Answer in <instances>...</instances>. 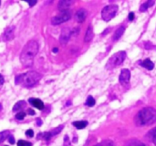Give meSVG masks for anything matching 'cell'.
<instances>
[{"label": "cell", "mask_w": 156, "mask_h": 146, "mask_svg": "<svg viewBox=\"0 0 156 146\" xmlns=\"http://www.w3.org/2000/svg\"><path fill=\"white\" fill-rule=\"evenodd\" d=\"M39 46L37 41L30 40L26 43L20 55V61L23 66L28 68L32 66L34 63V59L37 54Z\"/></svg>", "instance_id": "6da1fadb"}, {"label": "cell", "mask_w": 156, "mask_h": 146, "mask_svg": "<svg viewBox=\"0 0 156 146\" xmlns=\"http://www.w3.org/2000/svg\"><path fill=\"white\" fill-rule=\"evenodd\" d=\"M42 78V75L36 71H29L24 74H20L15 77V83L25 88H31L36 85Z\"/></svg>", "instance_id": "7a4b0ae2"}, {"label": "cell", "mask_w": 156, "mask_h": 146, "mask_svg": "<svg viewBox=\"0 0 156 146\" xmlns=\"http://www.w3.org/2000/svg\"><path fill=\"white\" fill-rule=\"evenodd\" d=\"M156 122V109L152 107L142 109L135 117L136 125L138 126H150Z\"/></svg>", "instance_id": "3957f363"}, {"label": "cell", "mask_w": 156, "mask_h": 146, "mask_svg": "<svg viewBox=\"0 0 156 146\" xmlns=\"http://www.w3.org/2000/svg\"><path fill=\"white\" fill-rule=\"evenodd\" d=\"M118 11V6L117 5H109L102 9L101 17L102 19L105 21H109L114 18Z\"/></svg>", "instance_id": "277c9868"}, {"label": "cell", "mask_w": 156, "mask_h": 146, "mask_svg": "<svg viewBox=\"0 0 156 146\" xmlns=\"http://www.w3.org/2000/svg\"><path fill=\"white\" fill-rule=\"evenodd\" d=\"M126 59V52L125 51H119L117 53L114 54L112 57L108 60L107 66L109 65L110 68H113L114 66H117L123 64V61Z\"/></svg>", "instance_id": "5b68a950"}, {"label": "cell", "mask_w": 156, "mask_h": 146, "mask_svg": "<svg viewBox=\"0 0 156 146\" xmlns=\"http://www.w3.org/2000/svg\"><path fill=\"white\" fill-rule=\"evenodd\" d=\"M71 18V12L69 11H64V12H61L59 15H56L52 18V24L53 25H58L62 23L66 22L69 20Z\"/></svg>", "instance_id": "8992f818"}, {"label": "cell", "mask_w": 156, "mask_h": 146, "mask_svg": "<svg viewBox=\"0 0 156 146\" xmlns=\"http://www.w3.org/2000/svg\"><path fill=\"white\" fill-rule=\"evenodd\" d=\"M72 30L69 27H63L61 31L60 36H59V42L62 45H65L69 40L70 36L72 34Z\"/></svg>", "instance_id": "52a82bcc"}, {"label": "cell", "mask_w": 156, "mask_h": 146, "mask_svg": "<svg viewBox=\"0 0 156 146\" xmlns=\"http://www.w3.org/2000/svg\"><path fill=\"white\" fill-rule=\"evenodd\" d=\"M1 37L3 41H10L13 40L15 37V27L10 26L5 28Z\"/></svg>", "instance_id": "ba28073f"}, {"label": "cell", "mask_w": 156, "mask_h": 146, "mask_svg": "<svg viewBox=\"0 0 156 146\" xmlns=\"http://www.w3.org/2000/svg\"><path fill=\"white\" fill-rule=\"evenodd\" d=\"M129 79H130V71L129 69L123 68L120 71V77H119V81L120 83L122 85H126L129 83Z\"/></svg>", "instance_id": "9c48e42d"}, {"label": "cell", "mask_w": 156, "mask_h": 146, "mask_svg": "<svg viewBox=\"0 0 156 146\" xmlns=\"http://www.w3.org/2000/svg\"><path fill=\"white\" fill-rule=\"evenodd\" d=\"M87 16H88V12H87L86 9H80L75 14V19L77 22L82 23L86 19Z\"/></svg>", "instance_id": "30bf717a"}, {"label": "cell", "mask_w": 156, "mask_h": 146, "mask_svg": "<svg viewBox=\"0 0 156 146\" xmlns=\"http://www.w3.org/2000/svg\"><path fill=\"white\" fill-rule=\"evenodd\" d=\"M73 1H66V0H62V1L59 2V4H58V9L61 12H64V11H68V9H69L70 6L73 5Z\"/></svg>", "instance_id": "8fae6325"}, {"label": "cell", "mask_w": 156, "mask_h": 146, "mask_svg": "<svg viewBox=\"0 0 156 146\" xmlns=\"http://www.w3.org/2000/svg\"><path fill=\"white\" fill-rule=\"evenodd\" d=\"M28 101H29V103L32 105V106H34V107H36V108H37V109H41V110H42V109H44V103H43L42 100H41L40 99L30 98L29 99Z\"/></svg>", "instance_id": "7c38bea8"}, {"label": "cell", "mask_w": 156, "mask_h": 146, "mask_svg": "<svg viewBox=\"0 0 156 146\" xmlns=\"http://www.w3.org/2000/svg\"><path fill=\"white\" fill-rule=\"evenodd\" d=\"M93 37H94V32H93L92 27H91V25L90 24V25L88 26V29H87L86 33H85V38H84V41L86 43H88L93 39Z\"/></svg>", "instance_id": "4fadbf2b"}, {"label": "cell", "mask_w": 156, "mask_h": 146, "mask_svg": "<svg viewBox=\"0 0 156 146\" xmlns=\"http://www.w3.org/2000/svg\"><path fill=\"white\" fill-rule=\"evenodd\" d=\"M125 31V27H120L115 32H114V35H113V40L116 41V40H118L120 37H121L122 35L124 33Z\"/></svg>", "instance_id": "5bb4252c"}, {"label": "cell", "mask_w": 156, "mask_h": 146, "mask_svg": "<svg viewBox=\"0 0 156 146\" xmlns=\"http://www.w3.org/2000/svg\"><path fill=\"white\" fill-rule=\"evenodd\" d=\"M140 65L148 70H152L154 68V63L149 59H146L140 62Z\"/></svg>", "instance_id": "9a60e30c"}, {"label": "cell", "mask_w": 156, "mask_h": 146, "mask_svg": "<svg viewBox=\"0 0 156 146\" xmlns=\"http://www.w3.org/2000/svg\"><path fill=\"white\" fill-rule=\"evenodd\" d=\"M26 106V102L24 100H19L18 102H17L15 104V106H13V109L12 111L13 112H17L18 110H21L23 108H24Z\"/></svg>", "instance_id": "2e32d148"}, {"label": "cell", "mask_w": 156, "mask_h": 146, "mask_svg": "<svg viewBox=\"0 0 156 146\" xmlns=\"http://www.w3.org/2000/svg\"><path fill=\"white\" fill-rule=\"evenodd\" d=\"M125 146H146V144L137 139H131L125 144Z\"/></svg>", "instance_id": "e0dca14e"}, {"label": "cell", "mask_w": 156, "mask_h": 146, "mask_svg": "<svg viewBox=\"0 0 156 146\" xmlns=\"http://www.w3.org/2000/svg\"><path fill=\"white\" fill-rule=\"evenodd\" d=\"M73 125L79 129H84L85 127H86L87 125H88V122L87 121H75L73 123Z\"/></svg>", "instance_id": "ac0fdd59"}, {"label": "cell", "mask_w": 156, "mask_h": 146, "mask_svg": "<svg viewBox=\"0 0 156 146\" xmlns=\"http://www.w3.org/2000/svg\"><path fill=\"white\" fill-rule=\"evenodd\" d=\"M155 4V1H147L146 2L143 3L140 8V12H145V11L147 10L149 7L152 6L153 5Z\"/></svg>", "instance_id": "d6986e66"}, {"label": "cell", "mask_w": 156, "mask_h": 146, "mask_svg": "<svg viewBox=\"0 0 156 146\" xmlns=\"http://www.w3.org/2000/svg\"><path fill=\"white\" fill-rule=\"evenodd\" d=\"M156 138V127L154 129H151L147 134H146V138L149 139V141H152Z\"/></svg>", "instance_id": "ffe728a7"}, {"label": "cell", "mask_w": 156, "mask_h": 146, "mask_svg": "<svg viewBox=\"0 0 156 146\" xmlns=\"http://www.w3.org/2000/svg\"><path fill=\"white\" fill-rule=\"evenodd\" d=\"M9 135H9V130H5L0 132V143H2V141H4L6 138H9Z\"/></svg>", "instance_id": "44dd1931"}, {"label": "cell", "mask_w": 156, "mask_h": 146, "mask_svg": "<svg viewBox=\"0 0 156 146\" xmlns=\"http://www.w3.org/2000/svg\"><path fill=\"white\" fill-rule=\"evenodd\" d=\"M63 127H64L63 125H61V126H58V127L55 128V129H52L51 131H50V134H51L52 136H54V135H56L57 134H59V132L62 131V129H63Z\"/></svg>", "instance_id": "7402d4cb"}, {"label": "cell", "mask_w": 156, "mask_h": 146, "mask_svg": "<svg viewBox=\"0 0 156 146\" xmlns=\"http://www.w3.org/2000/svg\"><path fill=\"white\" fill-rule=\"evenodd\" d=\"M94 104H95V100L91 96H88L86 101H85V105L91 107V106H94Z\"/></svg>", "instance_id": "603a6c76"}, {"label": "cell", "mask_w": 156, "mask_h": 146, "mask_svg": "<svg viewBox=\"0 0 156 146\" xmlns=\"http://www.w3.org/2000/svg\"><path fill=\"white\" fill-rule=\"evenodd\" d=\"M94 146H114V142H113L112 141H111V140H105V141L95 144Z\"/></svg>", "instance_id": "cb8c5ba5"}, {"label": "cell", "mask_w": 156, "mask_h": 146, "mask_svg": "<svg viewBox=\"0 0 156 146\" xmlns=\"http://www.w3.org/2000/svg\"><path fill=\"white\" fill-rule=\"evenodd\" d=\"M18 146H32V143L29 142V141H24V140H19L18 141Z\"/></svg>", "instance_id": "d4e9b609"}, {"label": "cell", "mask_w": 156, "mask_h": 146, "mask_svg": "<svg viewBox=\"0 0 156 146\" xmlns=\"http://www.w3.org/2000/svg\"><path fill=\"white\" fill-rule=\"evenodd\" d=\"M25 116H26L25 113L23 112V111H21V112H18V113L16 114V116H15V118L18 120H24V118L25 117Z\"/></svg>", "instance_id": "484cf974"}, {"label": "cell", "mask_w": 156, "mask_h": 146, "mask_svg": "<svg viewBox=\"0 0 156 146\" xmlns=\"http://www.w3.org/2000/svg\"><path fill=\"white\" fill-rule=\"evenodd\" d=\"M25 135H27V137H29V138H32L34 134V131L32 130V129H27L25 132Z\"/></svg>", "instance_id": "4316f807"}, {"label": "cell", "mask_w": 156, "mask_h": 146, "mask_svg": "<svg viewBox=\"0 0 156 146\" xmlns=\"http://www.w3.org/2000/svg\"><path fill=\"white\" fill-rule=\"evenodd\" d=\"M70 145V141L68 135H65L64 137V146H69Z\"/></svg>", "instance_id": "83f0119b"}, {"label": "cell", "mask_w": 156, "mask_h": 146, "mask_svg": "<svg viewBox=\"0 0 156 146\" xmlns=\"http://www.w3.org/2000/svg\"><path fill=\"white\" fill-rule=\"evenodd\" d=\"M8 138H9V143H10V144H15V138H14L13 135H10Z\"/></svg>", "instance_id": "f1b7e54d"}, {"label": "cell", "mask_w": 156, "mask_h": 146, "mask_svg": "<svg viewBox=\"0 0 156 146\" xmlns=\"http://www.w3.org/2000/svg\"><path fill=\"white\" fill-rule=\"evenodd\" d=\"M26 2H28L30 7H32V6L34 5L37 3L36 0H26Z\"/></svg>", "instance_id": "f546056e"}, {"label": "cell", "mask_w": 156, "mask_h": 146, "mask_svg": "<svg viewBox=\"0 0 156 146\" xmlns=\"http://www.w3.org/2000/svg\"><path fill=\"white\" fill-rule=\"evenodd\" d=\"M128 18H129V21H133V20L134 19V18H135V14H134V12H129V17H128Z\"/></svg>", "instance_id": "4dcf8cb0"}, {"label": "cell", "mask_w": 156, "mask_h": 146, "mask_svg": "<svg viewBox=\"0 0 156 146\" xmlns=\"http://www.w3.org/2000/svg\"><path fill=\"white\" fill-rule=\"evenodd\" d=\"M36 120H37V125L38 126H41L43 123L42 120H41L40 118H37Z\"/></svg>", "instance_id": "1f68e13d"}, {"label": "cell", "mask_w": 156, "mask_h": 146, "mask_svg": "<svg viewBox=\"0 0 156 146\" xmlns=\"http://www.w3.org/2000/svg\"><path fill=\"white\" fill-rule=\"evenodd\" d=\"M4 82H5L4 77L0 74V85H2L3 84H4Z\"/></svg>", "instance_id": "d6a6232c"}, {"label": "cell", "mask_w": 156, "mask_h": 146, "mask_svg": "<svg viewBox=\"0 0 156 146\" xmlns=\"http://www.w3.org/2000/svg\"><path fill=\"white\" fill-rule=\"evenodd\" d=\"M27 113L30 114V115H34L35 112L32 109H27Z\"/></svg>", "instance_id": "836d02e7"}, {"label": "cell", "mask_w": 156, "mask_h": 146, "mask_svg": "<svg viewBox=\"0 0 156 146\" xmlns=\"http://www.w3.org/2000/svg\"><path fill=\"white\" fill-rule=\"evenodd\" d=\"M53 53H57V52H58V48H54V49H53Z\"/></svg>", "instance_id": "e575fe53"}, {"label": "cell", "mask_w": 156, "mask_h": 146, "mask_svg": "<svg viewBox=\"0 0 156 146\" xmlns=\"http://www.w3.org/2000/svg\"><path fill=\"white\" fill-rule=\"evenodd\" d=\"M70 103H71V102H70V101H68V102H67L66 103V106H69Z\"/></svg>", "instance_id": "d590c367"}, {"label": "cell", "mask_w": 156, "mask_h": 146, "mask_svg": "<svg viewBox=\"0 0 156 146\" xmlns=\"http://www.w3.org/2000/svg\"><path fill=\"white\" fill-rule=\"evenodd\" d=\"M77 141V138H74V139H73V142H76Z\"/></svg>", "instance_id": "8d00e7d4"}, {"label": "cell", "mask_w": 156, "mask_h": 146, "mask_svg": "<svg viewBox=\"0 0 156 146\" xmlns=\"http://www.w3.org/2000/svg\"><path fill=\"white\" fill-rule=\"evenodd\" d=\"M153 142H154V144H155V145H156V138H155V139H154V140H153Z\"/></svg>", "instance_id": "74e56055"}, {"label": "cell", "mask_w": 156, "mask_h": 146, "mask_svg": "<svg viewBox=\"0 0 156 146\" xmlns=\"http://www.w3.org/2000/svg\"><path fill=\"white\" fill-rule=\"evenodd\" d=\"M2 109V104H1V103H0V110H1Z\"/></svg>", "instance_id": "f35d334b"}, {"label": "cell", "mask_w": 156, "mask_h": 146, "mask_svg": "<svg viewBox=\"0 0 156 146\" xmlns=\"http://www.w3.org/2000/svg\"><path fill=\"white\" fill-rule=\"evenodd\" d=\"M0 5H1V1H0Z\"/></svg>", "instance_id": "ab89813d"}, {"label": "cell", "mask_w": 156, "mask_h": 146, "mask_svg": "<svg viewBox=\"0 0 156 146\" xmlns=\"http://www.w3.org/2000/svg\"><path fill=\"white\" fill-rule=\"evenodd\" d=\"M5 146H8V145H5Z\"/></svg>", "instance_id": "60d3db41"}]
</instances>
